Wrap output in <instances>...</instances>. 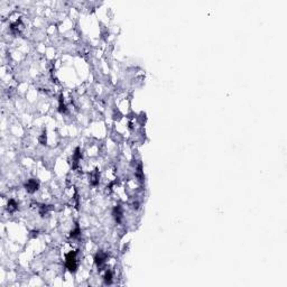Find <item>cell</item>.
Returning <instances> with one entry per match:
<instances>
[{"label": "cell", "mask_w": 287, "mask_h": 287, "mask_svg": "<svg viewBox=\"0 0 287 287\" xmlns=\"http://www.w3.org/2000/svg\"><path fill=\"white\" fill-rule=\"evenodd\" d=\"M113 214H115L116 220H117V221L119 222V221H120V219H121V216H122L121 209L119 208V206H117V208L115 209V211H113Z\"/></svg>", "instance_id": "cell-4"}, {"label": "cell", "mask_w": 287, "mask_h": 287, "mask_svg": "<svg viewBox=\"0 0 287 287\" xmlns=\"http://www.w3.org/2000/svg\"><path fill=\"white\" fill-rule=\"evenodd\" d=\"M104 280H106V283H107V284H110V283H111V280H112V275H111L110 272H108V273L106 274V276H104Z\"/></svg>", "instance_id": "cell-5"}, {"label": "cell", "mask_w": 287, "mask_h": 287, "mask_svg": "<svg viewBox=\"0 0 287 287\" xmlns=\"http://www.w3.org/2000/svg\"><path fill=\"white\" fill-rule=\"evenodd\" d=\"M76 253L75 251L70 252L67 256H66V267L70 272H75L76 270V267H78V262H76Z\"/></svg>", "instance_id": "cell-1"}, {"label": "cell", "mask_w": 287, "mask_h": 287, "mask_svg": "<svg viewBox=\"0 0 287 287\" xmlns=\"http://www.w3.org/2000/svg\"><path fill=\"white\" fill-rule=\"evenodd\" d=\"M106 258H107V256H106L104 253H102V252L98 253V256L95 257V262H97V265L102 266L103 264H104V260H106Z\"/></svg>", "instance_id": "cell-3"}, {"label": "cell", "mask_w": 287, "mask_h": 287, "mask_svg": "<svg viewBox=\"0 0 287 287\" xmlns=\"http://www.w3.org/2000/svg\"><path fill=\"white\" fill-rule=\"evenodd\" d=\"M37 188H38V183L36 182L35 179H29L28 182H27V184H26V190L28 192H30V193H33V192H35Z\"/></svg>", "instance_id": "cell-2"}]
</instances>
